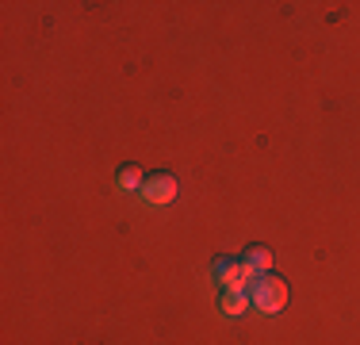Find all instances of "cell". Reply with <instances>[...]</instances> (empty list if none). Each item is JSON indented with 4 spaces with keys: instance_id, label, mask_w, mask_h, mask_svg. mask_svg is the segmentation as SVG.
Returning <instances> with one entry per match:
<instances>
[{
    "instance_id": "5b68a950",
    "label": "cell",
    "mask_w": 360,
    "mask_h": 345,
    "mask_svg": "<svg viewBox=\"0 0 360 345\" xmlns=\"http://www.w3.org/2000/svg\"><path fill=\"white\" fill-rule=\"evenodd\" d=\"M250 291H222V299H219V310L226 318H242L245 310H250Z\"/></svg>"
},
{
    "instance_id": "6da1fadb",
    "label": "cell",
    "mask_w": 360,
    "mask_h": 345,
    "mask_svg": "<svg viewBox=\"0 0 360 345\" xmlns=\"http://www.w3.org/2000/svg\"><path fill=\"white\" fill-rule=\"evenodd\" d=\"M250 303L261 310V315H276V310L288 307V280L276 272H264L250 284Z\"/></svg>"
},
{
    "instance_id": "7a4b0ae2",
    "label": "cell",
    "mask_w": 360,
    "mask_h": 345,
    "mask_svg": "<svg viewBox=\"0 0 360 345\" xmlns=\"http://www.w3.org/2000/svg\"><path fill=\"white\" fill-rule=\"evenodd\" d=\"M211 276L222 284V291H250V272H245L242 257H219L215 265H211Z\"/></svg>"
},
{
    "instance_id": "8992f818",
    "label": "cell",
    "mask_w": 360,
    "mask_h": 345,
    "mask_svg": "<svg viewBox=\"0 0 360 345\" xmlns=\"http://www.w3.org/2000/svg\"><path fill=\"white\" fill-rule=\"evenodd\" d=\"M146 184V177H142V169L139 165H127V169H119V188H127V192H134V188H142Z\"/></svg>"
},
{
    "instance_id": "3957f363",
    "label": "cell",
    "mask_w": 360,
    "mask_h": 345,
    "mask_svg": "<svg viewBox=\"0 0 360 345\" xmlns=\"http://www.w3.org/2000/svg\"><path fill=\"white\" fill-rule=\"evenodd\" d=\"M176 188H180V184H176L173 172H150L139 192H142V200L150 203V207H165V203L176 200Z\"/></svg>"
},
{
    "instance_id": "277c9868",
    "label": "cell",
    "mask_w": 360,
    "mask_h": 345,
    "mask_svg": "<svg viewBox=\"0 0 360 345\" xmlns=\"http://www.w3.org/2000/svg\"><path fill=\"white\" fill-rule=\"evenodd\" d=\"M242 265H245V272H250V280H257V276H264V272H272V249L269 246H250L242 253Z\"/></svg>"
}]
</instances>
